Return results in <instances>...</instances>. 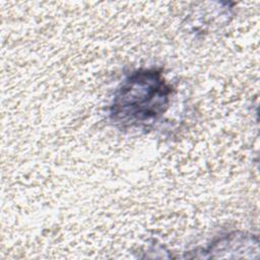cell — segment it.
Instances as JSON below:
<instances>
[{
  "label": "cell",
  "instance_id": "6da1fadb",
  "mask_svg": "<svg viewBox=\"0 0 260 260\" xmlns=\"http://www.w3.org/2000/svg\"><path fill=\"white\" fill-rule=\"evenodd\" d=\"M171 91L159 70H136L117 88L110 107V117L123 126L154 121L168 109Z\"/></svg>",
  "mask_w": 260,
  "mask_h": 260
}]
</instances>
